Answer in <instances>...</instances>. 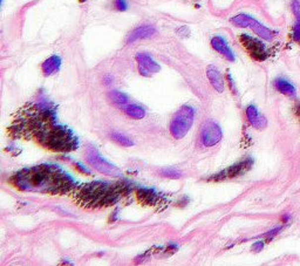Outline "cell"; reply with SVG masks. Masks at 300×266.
Wrapping results in <instances>:
<instances>
[{"mask_svg": "<svg viewBox=\"0 0 300 266\" xmlns=\"http://www.w3.org/2000/svg\"><path fill=\"white\" fill-rule=\"evenodd\" d=\"M206 76H208L209 81H210V83L212 85V87L217 90V92L222 93L224 90V80L223 77H222L221 73H219V70L217 68H215L214 66L208 67V69H206Z\"/></svg>", "mask_w": 300, "mask_h": 266, "instance_id": "cell-13", "label": "cell"}, {"mask_svg": "<svg viewBox=\"0 0 300 266\" xmlns=\"http://www.w3.org/2000/svg\"><path fill=\"white\" fill-rule=\"evenodd\" d=\"M125 113H127L129 118L136 120L143 119L144 115H146V110L138 105H128L125 107Z\"/></svg>", "mask_w": 300, "mask_h": 266, "instance_id": "cell-18", "label": "cell"}, {"mask_svg": "<svg viewBox=\"0 0 300 266\" xmlns=\"http://www.w3.org/2000/svg\"><path fill=\"white\" fill-rule=\"evenodd\" d=\"M112 138L114 139L115 142H118L119 144L123 145V147H131V145H134V142L131 141L130 138L127 137V136L123 134H120V133H113Z\"/></svg>", "mask_w": 300, "mask_h": 266, "instance_id": "cell-19", "label": "cell"}, {"mask_svg": "<svg viewBox=\"0 0 300 266\" xmlns=\"http://www.w3.org/2000/svg\"><path fill=\"white\" fill-rule=\"evenodd\" d=\"M113 4H114V7L118 9V11L124 12L128 9V1L127 0H114L113 1Z\"/></svg>", "mask_w": 300, "mask_h": 266, "instance_id": "cell-22", "label": "cell"}, {"mask_svg": "<svg viewBox=\"0 0 300 266\" xmlns=\"http://www.w3.org/2000/svg\"><path fill=\"white\" fill-rule=\"evenodd\" d=\"M240 43L245 47V50L247 51V53H249L254 60L263 61L267 58V51L265 45H264L262 41L258 40V39L250 37V35L247 34H243L240 35Z\"/></svg>", "mask_w": 300, "mask_h": 266, "instance_id": "cell-6", "label": "cell"}, {"mask_svg": "<svg viewBox=\"0 0 300 266\" xmlns=\"http://www.w3.org/2000/svg\"><path fill=\"white\" fill-rule=\"evenodd\" d=\"M109 100L113 105L118 107H127L129 103V97L124 93L119 92V90H112L108 94Z\"/></svg>", "mask_w": 300, "mask_h": 266, "instance_id": "cell-17", "label": "cell"}, {"mask_svg": "<svg viewBox=\"0 0 300 266\" xmlns=\"http://www.w3.org/2000/svg\"><path fill=\"white\" fill-rule=\"evenodd\" d=\"M230 21L235 26H237V27H250L258 37L264 39V40L266 41H272L273 38H275V33H273L270 28H267L266 26L260 24L259 21L251 17V15L243 14V13H241V14H237L235 15V17H232Z\"/></svg>", "mask_w": 300, "mask_h": 266, "instance_id": "cell-5", "label": "cell"}, {"mask_svg": "<svg viewBox=\"0 0 300 266\" xmlns=\"http://www.w3.org/2000/svg\"><path fill=\"white\" fill-rule=\"evenodd\" d=\"M275 87L279 93L284 94V95L290 96V97H296L297 96V89L293 86L292 82H290L289 80L284 79V77H278L275 80Z\"/></svg>", "mask_w": 300, "mask_h": 266, "instance_id": "cell-14", "label": "cell"}, {"mask_svg": "<svg viewBox=\"0 0 300 266\" xmlns=\"http://www.w3.org/2000/svg\"><path fill=\"white\" fill-rule=\"evenodd\" d=\"M263 249H264V242H262V241H258L252 245V250L256 252L262 251Z\"/></svg>", "mask_w": 300, "mask_h": 266, "instance_id": "cell-23", "label": "cell"}, {"mask_svg": "<svg viewBox=\"0 0 300 266\" xmlns=\"http://www.w3.org/2000/svg\"><path fill=\"white\" fill-rule=\"evenodd\" d=\"M296 113H297V115H298V116H299V118H300V105H299L298 107H297V109H296Z\"/></svg>", "mask_w": 300, "mask_h": 266, "instance_id": "cell-25", "label": "cell"}, {"mask_svg": "<svg viewBox=\"0 0 300 266\" xmlns=\"http://www.w3.org/2000/svg\"><path fill=\"white\" fill-rule=\"evenodd\" d=\"M253 164V160L251 157L245 158V160L238 162L237 164L231 165L230 168L225 169L222 171L221 174L215 175V180H224V178H231V177H236L240 176V175L246 173L247 170L252 167Z\"/></svg>", "mask_w": 300, "mask_h": 266, "instance_id": "cell-9", "label": "cell"}, {"mask_svg": "<svg viewBox=\"0 0 300 266\" xmlns=\"http://www.w3.org/2000/svg\"><path fill=\"white\" fill-rule=\"evenodd\" d=\"M291 8L296 15V24L293 27V39L297 43L300 44V2L299 0H293L291 4Z\"/></svg>", "mask_w": 300, "mask_h": 266, "instance_id": "cell-16", "label": "cell"}, {"mask_svg": "<svg viewBox=\"0 0 300 266\" xmlns=\"http://www.w3.org/2000/svg\"><path fill=\"white\" fill-rule=\"evenodd\" d=\"M85 156H86L87 163L92 165V167L98 170L99 173L105 174L107 175V176H112V177L122 176L121 170L118 169L115 165L109 163L107 160H105V158L99 154V151L96 150L94 145H88V147L86 148Z\"/></svg>", "mask_w": 300, "mask_h": 266, "instance_id": "cell-3", "label": "cell"}, {"mask_svg": "<svg viewBox=\"0 0 300 266\" xmlns=\"http://www.w3.org/2000/svg\"><path fill=\"white\" fill-rule=\"evenodd\" d=\"M161 175L164 177H170V178H179L180 177V174L179 170L173 169V168H169V169H164L161 171Z\"/></svg>", "mask_w": 300, "mask_h": 266, "instance_id": "cell-20", "label": "cell"}, {"mask_svg": "<svg viewBox=\"0 0 300 266\" xmlns=\"http://www.w3.org/2000/svg\"><path fill=\"white\" fill-rule=\"evenodd\" d=\"M245 114H246V119L247 121L253 128L256 129H262L267 127V120L265 116H264L262 113L258 110L256 106L250 105L246 107V110H245Z\"/></svg>", "mask_w": 300, "mask_h": 266, "instance_id": "cell-10", "label": "cell"}, {"mask_svg": "<svg viewBox=\"0 0 300 266\" xmlns=\"http://www.w3.org/2000/svg\"><path fill=\"white\" fill-rule=\"evenodd\" d=\"M211 46L216 52H218L219 54L223 55L227 60L235 61V59H236V58H235L234 52H232L230 46H229L227 43V40H225L223 37H219V35H217V37L212 38Z\"/></svg>", "mask_w": 300, "mask_h": 266, "instance_id": "cell-12", "label": "cell"}, {"mask_svg": "<svg viewBox=\"0 0 300 266\" xmlns=\"http://www.w3.org/2000/svg\"><path fill=\"white\" fill-rule=\"evenodd\" d=\"M195 110L190 106L180 107L179 112L174 116L170 122V134L174 138L180 139L188 134L193 123Z\"/></svg>", "mask_w": 300, "mask_h": 266, "instance_id": "cell-2", "label": "cell"}, {"mask_svg": "<svg viewBox=\"0 0 300 266\" xmlns=\"http://www.w3.org/2000/svg\"><path fill=\"white\" fill-rule=\"evenodd\" d=\"M156 33V28L151 25H141L138 27L134 28L127 37V43L133 44L138 40H143V39L151 38Z\"/></svg>", "mask_w": 300, "mask_h": 266, "instance_id": "cell-11", "label": "cell"}, {"mask_svg": "<svg viewBox=\"0 0 300 266\" xmlns=\"http://www.w3.org/2000/svg\"><path fill=\"white\" fill-rule=\"evenodd\" d=\"M45 143L56 150H72L74 149V137L64 128H53L44 136Z\"/></svg>", "mask_w": 300, "mask_h": 266, "instance_id": "cell-4", "label": "cell"}, {"mask_svg": "<svg viewBox=\"0 0 300 266\" xmlns=\"http://www.w3.org/2000/svg\"><path fill=\"white\" fill-rule=\"evenodd\" d=\"M222 129L215 121H206L201 131V142L205 147H214L222 139Z\"/></svg>", "mask_w": 300, "mask_h": 266, "instance_id": "cell-7", "label": "cell"}, {"mask_svg": "<svg viewBox=\"0 0 300 266\" xmlns=\"http://www.w3.org/2000/svg\"><path fill=\"white\" fill-rule=\"evenodd\" d=\"M61 66V59L60 57L58 55H52V57L48 58L47 60L44 61V64L41 65V69H43V73L45 75H52L58 70L60 69Z\"/></svg>", "mask_w": 300, "mask_h": 266, "instance_id": "cell-15", "label": "cell"}, {"mask_svg": "<svg viewBox=\"0 0 300 266\" xmlns=\"http://www.w3.org/2000/svg\"><path fill=\"white\" fill-rule=\"evenodd\" d=\"M282 219H283V223L284 224H286V223H289L290 220L292 219V217L289 215V213H285V215H284L283 217H282Z\"/></svg>", "mask_w": 300, "mask_h": 266, "instance_id": "cell-24", "label": "cell"}, {"mask_svg": "<svg viewBox=\"0 0 300 266\" xmlns=\"http://www.w3.org/2000/svg\"><path fill=\"white\" fill-rule=\"evenodd\" d=\"M136 61L138 66V72L143 76H151L153 74L160 72V65L155 61L151 55L148 53H137Z\"/></svg>", "mask_w": 300, "mask_h": 266, "instance_id": "cell-8", "label": "cell"}, {"mask_svg": "<svg viewBox=\"0 0 300 266\" xmlns=\"http://www.w3.org/2000/svg\"><path fill=\"white\" fill-rule=\"evenodd\" d=\"M284 229V225H279V226H276V228H273L272 230H270L269 232L265 233L264 235V237L266 238V241H271V239H273L277 235H279L280 232H282V230Z\"/></svg>", "mask_w": 300, "mask_h": 266, "instance_id": "cell-21", "label": "cell"}, {"mask_svg": "<svg viewBox=\"0 0 300 266\" xmlns=\"http://www.w3.org/2000/svg\"><path fill=\"white\" fill-rule=\"evenodd\" d=\"M15 184L22 190L48 194L66 193L73 187L68 175L52 165H40L21 171L15 175Z\"/></svg>", "mask_w": 300, "mask_h": 266, "instance_id": "cell-1", "label": "cell"}]
</instances>
